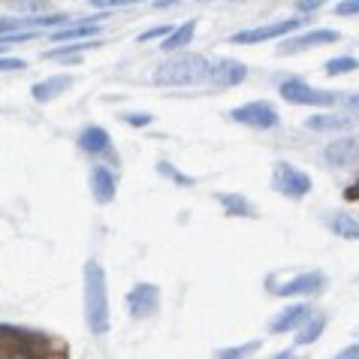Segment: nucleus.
Wrapping results in <instances>:
<instances>
[{
    "label": "nucleus",
    "instance_id": "4468645a",
    "mask_svg": "<svg viewBox=\"0 0 359 359\" xmlns=\"http://www.w3.org/2000/svg\"><path fill=\"white\" fill-rule=\"evenodd\" d=\"M91 191H94V199L97 203H112L115 199V191H118V182L112 175V169L109 166H94L91 169Z\"/></svg>",
    "mask_w": 359,
    "mask_h": 359
},
{
    "label": "nucleus",
    "instance_id": "f704fd0d",
    "mask_svg": "<svg viewBox=\"0 0 359 359\" xmlns=\"http://www.w3.org/2000/svg\"><path fill=\"white\" fill-rule=\"evenodd\" d=\"M335 359H359V344H351V347H344V351L338 353Z\"/></svg>",
    "mask_w": 359,
    "mask_h": 359
},
{
    "label": "nucleus",
    "instance_id": "39448f33",
    "mask_svg": "<svg viewBox=\"0 0 359 359\" xmlns=\"http://www.w3.org/2000/svg\"><path fill=\"white\" fill-rule=\"evenodd\" d=\"M281 97L287 103H296V106H335L338 103V94L335 91H323V88H311L299 79H290V82L281 85Z\"/></svg>",
    "mask_w": 359,
    "mask_h": 359
},
{
    "label": "nucleus",
    "instance_id": "2f4dec72",
    "mask_svg": "<svg viewBox=\"0 0 359 359\" xmlns=\"http://www.w3.org/2000/svg\"><path fill=\"white\" fill-rule=\"evenodd\" d=\"M157 166H161V172H163V175H172V178H175V182H178V184H194V178H184V175H178V172H175V169H172V166H169V163H163V161H161V163H157Z\"/></svg>",
    "mask_w": 359,
    "mask_h": 359
},
{
    "label": "nucleus",
    "instance_id": "72a5a7b5",
    "mask_svg": "<svg viewBox=\"0 0 359 359\" xmlns=\"http://www.w3.org/2000/svg\"><path fill=\"white\" fill-rule=\"evenodd\" d=\"M326 0H299V13H311V9H320Z\"/></svg>",
    "mask_w": 359,
    "mask_h": 359
},
{
    "label": "nucleus",
    "instance_id": "c9c22d12",
    "mask_svg": "<svg viewBox=\"0 0 359 359\" xmlns=\"http://www.w3.org/2000/svg\"><path fill=\"white\" fill-rule=\"evenodd\" d=\"M175 4H178V0H154L157 9H166V6H175Z\"/></svg>",
    "mask_w": 359,
    "mask_h": 359
},
{
    "label": "nucleus",
    "instance_id": "9b49d317",
    "mask_svg": "<svg viewBox=\"0 0 359 359\" xmlns=\"http://www.w3.org/2000/svg\"><path fill=\"white\" fill-rule=\"evenodd\" d=\"M79 148L88 154H94V157H115L112 154V136H109L103 127H85L82 133H79Z\"/></svg>",
    "mask_w": 359,
    "mask_h": 359
},
{
    "label": "nucleus",
    "instance_id": "6ab92c4d",
    "mask_svg": "<svg viewBox=\"0 0 359 359\" xmlns=\"http://www.w3.org/2000/svg\"><path fill=\"white\" fill-rule=\"evenodd\" d=\"M103 18H82L79 25H67L61 31H55V39H82V36H94L100 31V25Z\"/></svg>",
    "mask_w": 359,
    "mask_h": 359
},
{
    "label": "nucleus",
    "instance_id": "bb28decb",
    "mask_svg": "<svg viewBox=\"0 0 359 359\" xmlns=\"http://www.w3.org/2000/svg\"><path fill=\"white\" fill-rule=\"evenodd\" d=\"M338 103H341L351 115H359V91H351V94H338Z\"/></svg>",
    "mask_w": 359,
    "mask_h": 359
},
{
    "label": "nucleus",
    "instance_id": "393cba45",
    "mask_svg": "<svg viewBox=\"0 0 359 359\" xmlns=\"http://www.w3.org/2000/svg\"><path fill=\"white\" fill-rule=\"evenodd\" d=\"M94 46H100V43H79V46H64V48H52V52H46V57L48 61H57V57H73V55H79V52H85V48H94Z\"/></svg>",
    "mask_w": 359,
    "mask_h": 359
},
{
    "label": "nucleus",
    "instance_id": "6e6552de",
    "mask_svg": "<svg viewBox=\"0 0 359 359\" xmlns=\"http://www.w3.org/2000/svg\"><path fill=\"white\" fill-rule=\"evenodd\" d=\"M302 25V18H284V22H272V25H260V27H251V31H238L229 39L233 43H263V39H278L284 34H293L296 27Z\"/></svg>",
    "mask_w": 359,
    "mask_h": 359
},
{
    "label": "nucleus",
    "instance_id": "7c9ffc66",
    "mask_svg": "<svg viewBox=\"0 0 359 359\" xmlns=\"http://www.w3.org/2000/svg\"><path fill=\"white\" fill-rule=\"evenodd\" d=\"M172 31H175V27H172V25H161V27H151V31H145V34H142V36H139V39H142V43H145V39H154V36H163V34L169 36V34H172Z\"/></svg>",
    "mask_w": 359,
    "mask_h": 359
},
{
    "label": "nucleus",
    "instance_id": "a878e982",
    "mask_svg": "<svg viewBox=\"0 0 359 359\" xmlns=\"http://www.w3.org/2000/svg\"><path fill=\"white\" fill-rule=\"evenodd\" d=\"M9 4H13L18 13H43L48 0H9Z\"/></svg>",
    "mask_w": 359,
    "mask_h": 359
},
{
    "label": "nucleus",
    "instance_id": "7ed1b4c3",
    "mask_svg": "<svg viewBox=\"0 0 359 359\" xmlns=\"http://www.w3.org/2000/svg\"><path fill=\"white\" fill-rule=\"evenodd\" d=\"M208 64L203 55L196 52H182L172 55L154 69V82L166 88H182V85H199L208 76Z\"/></svg>",
    "mask_w": 359,
    "mask_h": 359
},
{
    "label": "nucleus",
    "instance_id": "423d86ee",
    "mask_svg": "<svg viewBox=\"0 0 359 359\" xmlns=\"http://www.w3.org/2000/svg\"><path fill=\"white\" fill-rule=\"evenodd\" d=\"M272 187L290 199H302V196H308V191H311V175H305L302 169H296L290 163H275Z\"/></svg>",
    "mask_w": 359,
    "mask_h": 359
},
{
    "label": "nucleus",
    "instance_id": "dca6fc26",
    "mask_svg": "<svg viewBox=\"0 0 359 359\" xmlns=\"http://www.w3.org/2000/svg\"><path fill=\"white\" fill-rule=\"evenodd\" d=\"M305 127L314 133H344L353 127V121L351 118H338V115H311V118H305Z\"/></svg>",
    "mask_w": 359,
    "mask_h": 359
},
{
    "label": "nucleus",
    "instance_id": "f03ea898",
    "mask_svg": "<svg viewBox=\"0 0 359 359\" xmlns=\"http://www.w3.org/2000/svg\"><path fill=\"white\" fill-rule=\"evenodd\" d=\"M85 323L91 335H106L112 326L109 317V287H106V272L97 260L85 263Z\"/></svg>",
    "mask_w": 359,
    "mask_h": 359
},
{
    "label": "nucleus",
    "instance_id": "f3484780",
    "mask_svg": "<svg viewBox=\"0 0 359 359\" xmlns=\"http://www.w3.org/2000/svg\"><path fill=\"white\" fill-rule=\"evenodd\" d=\"M69 85H73V76H48L46 82H36L31 88V94H34L36 103H46V100H52V97H57L61 91H67Z\"/></svg>",
    "mask_w": 359,
    "mask_h": 359
},
{
    "label": "nucleus",
    "instance_id": "c85d7f7f",
    "mask_svg": "<svg viewBox=\"0 0 359 359\" xmlns=\"http://www.w3.org/2000/svg\"><path fill=\"white\" fill-rule=\"evenodd\" d=\"M124 121L130 124V127H148V124L154 121V118L148 115V112H142V115H139V112H130V115H124Z\"/></svg>",
    "mask_w": 359,
    "mask_h": 359
},
{
    "label": "nucleus",
    "instance_id": "412c9836",
    "mask_svg": "<svg viewBox=\"0 0 359 359\" xmlns=\"http://www.w3.org/2000/svg\"><path fill=\"white\" fill-rule=\"evenodd\" d=\"M329 226L335 229V236L341 238H359V215H351V212H338L332 221H329Z\"/></svg>",
    "mask_w": 359,
    "mask_h": 359
},
{
    "label": "nucleus",
    "instance_id": "c756f323",
    "mask_svg": "<svg viewBox=\"0 0 359 359\" xmlns=\"http://www.w3.org/2000/svg\"><path fill=\"white\" fill-rule=\"evenodd\" d=\"M335 13L338 15H356L359 13V0H341V4H335Z\"/></svg>",
    "mask_w": 359,
    "mask_h": 359
},
{
    "label": "nucleus",
    "instance_id": "aec40b11",
    "mask_svg": "<svg viewBox=\"0 0 359 359\" xmlns=\"http://www.w3.org/2000/svg\"><path fill=\"white\" fill-rule=\"evenodd\" d=\"M194 34H196V22H187V25H182V27H175V31L161 43V48H163V52H178V48L191 46Z\"/></svg>",
    "mask_w": 359,
    "mask_h": 359
},
{
    "label": "nucleus",
    "instance_id": "5701e85b",
    "mask_svg": "<svg viewBox=\"0 0 359 359\" xmlns=\"http://www.w3.org/2000/svg\"><path fill=\"white\" fill-rule=\"evenodd\" d=\"M260 344L263 341H248L242 347H224V351L215 353V359H248V356H254L257 351H260Z\"/></svg>",
    "mask_w": 359,
    "mask_h": 359
},
{
    "label": "nucleus",
    "instance_id": "9d476101",
    "mask_svg": "<svg viewBox=\"0 0 359 359\" xmlns=\"http://www.w3.org/2000/svg\"><path fill=\"white\" fill-rule=\"evenodd\" d=\"M208 79L217 88H236L248 79V67L233 61V57H215L212 67H208Z\"/></svg>",
    "mask_w": 359,
    "mask_h": 359
},
{
    "label": "nucleus",
    "instance_id": "4be33fe9",
    "mask_svg": "<svg viewBox=\"0 0 359 359\" xmlns=\"http://www.w3.org/2000/svg\"><path fill=\"white\" fill-rule=\"evenodd\" d=\"M326 329V314H314L311 320H308L302 329H299V335H296V344L299 347H305V344H314L317 338H320V332Z\"/></svg>",
    "mask_w": 359,
    "mask_h": 359
},
{
    "label": "nucleus",
    "instance_id": "f257e3e1",
    "mask_svg": "<svg viewBox=\"0 0 359 359\" xmlns=\"http://www.w3.org/2000/svg\"><path fill=\"white\" fill-rule=\"evenodd\" d=\"M0 359H67V344L34 329L0 323Z\"/></svg>",
    "mask_w": 359,
    "mask_h": 359
},
{
    "label": "nucleus",
    "instance_id": "e433bc0d",
    "mask_svg": "<svg viewBox=\"0 0 359 359\" xmlns=\"http://www.w3.org/2000/svg\"><path fill=\"white\" fill-rule=\"evenodd\" d=\"M275 359H299V356H296V353H293V351H284V353H278V356H275Z\"/></svg>",
    "mask_w": 359,
    "mask_h": 359
},
{
    "label": "nucleus",
    "instance_id": "ddd939ff",
    "mask_svg": "<svg viewBox=\"0 0 359 359\" xmlns=\"http://www.w3.org/2000/svg\"><path fill=\"white\" fill-rule=\"evenodd\" d=\"M323 157L332 166H353V163H359V139H353V136L335 139V142L326 145Z\"/></svg>",
    "mask_w": 359,
    "mask_h": 359
},
{
    "label": "nucleus",
    "instance_id": "20e7f679",
    "mask_svg": "<svg viewBox=\"0 0 359 359\" xmlns=\"http://www.w3.org/2000/svg\"><path fill=\"white\" fill-rule=\"evenodd\" d=\"M236 124H245V127H254V130H272L281 121V115H278V109L272 103H266V100H254V103H245L229 112Z\"/></svg>",
    "mask_w": 359,
    "mask_h": 359
},
{
    "label": "nucleus",
    "instance_id": "2eb2a0df",
    "mask_svg": "<svg viewBox=\"0 0 359 359\" xmlns=\"http://www.w3.org/2000/svg\"><path fill=\"white\" fill-rule=\"evenodd\" d=\"M341 39V34L338 31H308L302 36H296V39H287V43L278 48V55H287V52H299V48H308V46H323V43H338Z\"/></svg>",
    "mask_w": 359,
    "mask_h": 359
},
{
    "label": "nucleus",
    "instance_id": "4c0bfd02",
    "mask_svg": "<svg viewBox=\"0 0 359 359\" xmlns=\"http://www.w3.org/2000/svg\"><path fill=\"white\" fill-rule=\"evenodd\" d=\"M0 48H6V46H0Z\"/></svg>",
    "mask_w": 359,
    "mask_h": 359
},
{
    "label": "nucleus",
    "instance_id": "cd10ccee",
    "mask_svg": "<svg viewBox=\"0 0 359 359\" xmlns=\"http://www.w3.org/2000/svg\"><path fill=\"white\" fill-rule=\"evenodd\" d=\"M133 4H142V0H91L94 9H115V6H133Z\"/></svg>",
    "mask_w": 359,
    "mask_h": 359
},
{
    "label": "nucleus",
    "instance_id": "473e14b6",
    "mask_svg": "<svg viewBox=\"0 0 359 359\" xmlns=\"http://www.w3.org/2000/svg\"><path fill=\"white\" fill-rule=\"evenodd\" d=\"M27 64L18 61V57H0V69H25Z\"/></svg>",
    "mask_w": 359,
    "mask_h": 359
},
{
    "label": "nucleus",
    "instance_id": "0eeeda50",
    "mask_svg": "<svg viewBox=\"0 0 359 359\" xmlns=\"http://www.w3.org/2000/svg\"><path fill=\"white\" fill-rule=\"evenodd\" d=\"M157 308H161V287L157 284H136L130 293H127V311L130 317H151Z\"/></svg>",
    "mask_w": 359,
    "mask_h": 359
},
{
    "label": "nucleus",
    "instance_id": "a211bd4d",
    "mask_svg": "<svg viewBox=\"0 0 359 359\" xmlns=\"http://www.w3.org/2000/svg\"><path fill=\"white\" fill-rule=\"evenodd\" d=\"M217 203H221L224 212L233 215V217H257L254 205L248 203L245 196H238V194H217Z\"/></svg>",
    "mask_w": 359,
    "mask_h": 359
},
{
    "label": "nucleus",
    "instance_id": "b1692460",
    "mask_svg": "<svg viewBox=\"0 0 359 359\" xmlns=\"http://www.w3.org/2000/svg\"><path fill=\"white\" fill-rule=\"evenodd\" d=\"M323 69L329 76H341V73H353V69H359V61L356 57H332V61H326Z\"/></svg>",
    "mask_w": 359,
    "mask_h": 359
},
{
    "label": "nucleus",
    "instance_id": "1a4fd4ad",
    "mask_svg": "<svg viewBox=\"0 0 359 359\" xmlns=\"http://www.w3.org/2000/svg\"><path fill=\"white\" fill-rule=\"evenodd\" d=\"M326 287V275L323 272H302V275H296L290 278V281H284V284H272L269 290H272L275 296H311V293H320Z\"/></svg>",
    "mask_w": 359,
    "mask_h": 359
},
{
    "label": "nucleus",
    "instance_id": "f8f14e48",
    "mask_svg": "<svg viewBox=\"0 0 359 359\" xmlns=\"http://www.w3.org/2000/svg\"><path fill=\"white\" fill-rule=\"evenodd\" d=\"M311 308L308 305H287L281 314L272 317V323H269V329H272L275 335H284V332H290V329H302L308 320H311Z\"/></svg>",
    "mask_w": 359,
    "mask_h": 359
}]
</instances>
